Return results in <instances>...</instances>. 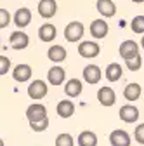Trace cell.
<instances>
[{
    "label": "cell",
    "mask_w": 144,
    "mask_h": 146,
    "mask_svg": "<svg viewBox=\"0 0 144 146\" xmlns=\"http://www.w3.org/2000/svg\"><path fill=\"white\" fill-rule=\"evenodd\" d=\"M73 144H75L73 137L69 134H66V132H63V134H59L56 137V146H73Z\"/></svg>",
    "instance_id": "cell-25"
},
{
    "label": "cell",
    "mask_w": 144,
    "mask_h": 146,
    "mask_svg": "<svg viewBox=\"0 0 144 146\" xmlns=\"http://www.w3.org/2000/svg\"><path fill=\"white\" fill-rule=\"evenodd\" d=\"M134 137L139 144H144V123H139L134 131Z\"/></svg>",
    "instance_id": "cell-28"
},
{
    "label": "cell",
    "mask_w": 144,
    "mask_h": 146,
    "mask_svg": "<svg viewBox=\"0 0 144 146\" xmlns=\"http://www.w3.org/2000/svg\"><path fill=\"white\" fill-rule=\"evenodd\" d=\"M123 96L127 101H137L141 96V85L139 84H129L123 89Z\"/></svg>",
    "instance_id": "cell-23"
},
{
    "label": "cell",
    "mask_w": 144,
    "mask_h": 146,
    "mask_svg": "<svg viewBox=\"0 0 144 146\" xmlns=\"http://www.w3.org/2000/svg\"><path fill=\"white\" fill-rule=\"evenodd\" d=\"M132 2H135V4H142L144 0H132Z\"/></svg>",
    "instance_id": "cell-31"
},
{
    "label": "cell",
    "mask_w": 144,
    "mask_h": 146,
    "mask_svg": "<svg viewBox=\"0 0 144 146\" xmlns=\"http://www.w3.org/2000/svg\"><path fill=\"white\" fill-rule=\"evenodd\" d=\"M66 78V71L61 68V66H52L49 71H47V80L50 85H61Z\"/></svg>",
    "instance_id": "cell-15"
},
{
    "label": "cell",
    "mask_w": 144,
    "mask_h": 146,
    "mask_svg": "<svg viewBox=\"0 0 144 146\" xmlns=\"http://www.w3.org/2000/svg\"><path fill=\"white\" fill-rule=\"evenodd\" d=\"M96 7H97V12L104 17H113L116 14V5L113 0H97Z\"/></svg>",
    "instance_id": "cell-17"
},
{
    "label": "cell",
    "mask_w": 144,
    "mask_h": 146,
    "mask_svg": "<svg viewBox=\"0 0 144 146\" xmlns=\"http://www.w3.org/2000/svg\"><path fill=\"white\" fill-rule=\"evenodd\" d=\"M9 42H11V47H12V49H16V50H23V49H26L28 44H30V36H28L24 31L17 30V31H12V33H11Z\"/></svg>",
    "instance_id": "cell-6"
},
{
    "label": "cell",
    "mask_w": 144,
    "mask_h": 146,
    "mask_svg": "<svg viewBox=\"0 0 144 146\" xmlns=\"http://www.w3.org/2000/svg\"><path fill=\"white\" fill-rule=\"evenodd\" d=\"M118 52H120V58H123L125 61H130V59L139 56V45L134 40H125L120 44Z\"/></svg>",
    "instance_id": "cell-4"
},
{
    "label": "cell",
    "mask_w": 144,
    "mask_h": 146,
    "mask_svg": "<svg viewBox=\"0 0 144 146\" xmlns=\"http://www.w3.org/2000/svg\"><path fill=\"white\" fill-rule=\"evenodd\" d=\"M97 101L102 106H113L116 101V94L111 87H101L99 92H97Z\"/></svg>",
    "instance_id": "cell-14"
},
{
    "label": "cell",
    "mask_w": 144,
    "mask_h": 146,
    "mask_svg": "<svg viewBox=\"0 0 144 146\" xmlns=\"http://www.w3.org/2000/svg\"><path fill=\"white\" fill-rule=\"evenodd\" d=\"M82 73H83V80H85L87 84H90V85L99 84V80H101V77H102L101 68H99L97 64H87Z\"/></svg>",
    "instance_id": "cell-7"
},
{
    "label": "cell",
    "mask_w": 144,
    "mask_h": 146,
    "mask_svg": "<svg viewBox=\"0 0 144 146\" xmlns=\"http://www.w3.org/2000/svg\"><path fill=\"white\" fill-rule=\"evenodd\" d=\"M30 127H31L35 132H44L47 127H49V118H45L42 122H37V123H30Z\"/></svg>",
    "instance_id": "cell-30"
},
{
    "label": "cell",
    "mask_w": 144,
    "mask_h": 146,
    "mask_svg": "<svg viewBox=\"0 0 144 146\" xmlns=\"http://www.w3.org/2000/svg\"><path fill=\"white\" fill-rule=\"evenodd\" d=\"M110 143L111 146H130V134L127 131L116 129L110 134Z\"/></svg>",
    "instance_id": "cell-13"
},
{
    "label": "cell",
    "mask_w": 144,
    "mask_h": 146,
    "mask_svg": "<svg viewBox=\"0 0 144 146\" xmlns=\"http://www.w3.org/2000/svg\"><path fill=\"white\" fill-rule=\"evenodd\" d=\"M78 146H97V136L92 131H83L78 136Z\"/></svg>",
    "instance_id": "cell-22"
},
{
    "label": "cell",
    "mask_w": 144,
    "mask_h": 146,
    "mask_svg": "<svg viewBox=\"0 0 144 146\" xmlns=\"http://www.w3.org/2000/svg\"><path fill=\"white\" fill-rule=\"evenodd\" d=\"M82 89H83L82 80H78V78H69L66 82V85H64V94L68 98H78L82 94Z\"/></svg>",
    "instance_id": "cell-16"
},
{
    "label": "cell",
    "mask_w": 144,
    "mask_h": 146,
    "mask_svg": "<svg viewBox=\"0 0 144 146\" xmlns=\"http://www.w3.org/2000/svg\"><path fill=\"white\" fill-rule=\"evenodd\" d=\"M0 146H4V141H2V139H0Z\"/></svg>",
    "instance_id": "cell-33"
},
{
    "label": "cell",
    "mask_w": 144,
    "mask_h": 146,
    "mask_svg": "<svg viewBox=\"0 0 144 146\" xmlns=\"http://www.w3.org/2000/svg\"><path fill=\"white\" fill-rule=\"evenodd\" d=\"M9 70H11V61H9V58L0 56V77L5 75Z\"/></svg>",
    "instance_id": "cell-29"
},
{
    "label": "cell",
    "mask_w": 144,
    "mask_h": 146,
    "mask_svg": "<svg viewBox=\"0 0 144 146\" xmlns=\"http://www.w3.org/2000/svg\"><path fill=\"white\" fill-rule=\"evenodd\" d=\"M83 31H85V28L80 21H71L64 28V38L68 42H80L83 36Z\"/></svg>",
    "instance_id": "cell-2"
},
{
    "label": "cell",
    "mask_w": 144,
    "mask_h": 146,
    "mask_svg": "<svg viewBox=\"0 0 144 146\" xmlns=\"http://www.w3.org/2000/svg\"><path fill=\"white\" fill-rule=\"evenodd\" d=\"M66 49L63 47V45H50L49 47V50H47V58L52 61V63H63L64 59H66Z\"/></svg>",
    "instance_id": "cell-19"
},
{
    "label": "cell",
    "mask_w": 144,
    "mask_h": 146,
    "mask_svg": "<svg viewBox=\"0 0 144 146\" xmlns=\"http://www.w3.org/2000/svg\"><path fill=\"white\" fill-rule=\"evenodd\" d=\"M26 118L30 123H37L47 118V108L40 103H33L26 108Z\"/></svg>",
    "instance_id": "cell-1"
},
{
    "label": "cell",
    "mask_w": 144,
    "mask_h": 146,
    "mask_svg": "<svg viewBox=\"0 0 144 146\" xmlns=\"http://www.w3.org/2000/svg\"><path fill=\"white\" fill-rule=\"evenodd\" d=\"M108 31H110V26H108V23L104 19H94L90 23V35L94 38H97V40L104 38L108 35Z\"/></svg>",
    "instance_id": "cell-12"
},
{
    "label": "cell",
    "mask_w": 144,
    "mask_h": 146,
    "mask_svg": "<svg viewBox=\"0 0 144 146\" xmlns=\"http://www.w3.org/2000/svg\"><path fill=\"white\" fill-rule=\"evenodd\" d=\"M125 66H127L130 71H139L141 66H142V58H141V54H139L137 58L130 59V61H125Z\"/></svg>",
    "instance_id": "cell-26"
},
{
    "label": "cell",
    "mask_w": 144,
    "mask_h": 146,
    "mask_svg": "<svg viewBox=\"0 0 144 146\" xmlns=\"http://www.w3.org/2000/svg\"><path fill=\"white\" fill-rule=\"evenodd\" d=\"M139 118V110L134 104H125L120 108V120L125 123H134Z\"/></svg>",
    "instance_id": "cell-9"
},
{
    "label": "cell",
    "mask_w": 144,
    "mask_h": 146,
    "mask_svg": "<svg viewBox=\"0 0 144 146\" xmlns=\"http://www.w3.org/2000/svg\"><path fill=\"white\" fill-rule=\"evenodd\" d=\"M99 52H101V45L92 40H83L78 44V54L85 59H92V58L99 56Z\"/></svg>",
    "instance_id": "cell-3"
},
{
    "label": "cell",
    "mask_w": 144,
    "mask_h": 146,
    "mask_svg": "<svg viewBox=\"0 0 144 146\" xmlns=\"http://www.w3.org/2000/svg\"><path fill=\"white\" fill-rule=\"evenodd\" d=\"M130 28L134 33H144V16H135L130 23Z\"/></svg>",
    "instance_id": "cell-24"
},
{
    "label": "cell",
    "mask_w": 144,
    "mask_h": 146,
    "mask_svg": "<svg viewBox=\"0 0 144 146\" xmlns=\"http://www.w3.org/2000/svg\"><path fill=\"white\" fill-rule=\"evenodd\" d=\"M31 23V11L28 7H21L14 12V25L17 28H26Z\"/></svg>",
    "instance_id": "cell-10"
},
{
    "label": "cell",
    "mask_w": 144,
    "mask_h": 146,
    "mask_svg": "<svg viewBox=\"0 0 144 146\" xmlns=\"http://www.w3.org/2000/svg\"><path fill=\"white\" fill-rule=\"evenodd\" d=\"M57 36V30H56V26L54 25H50V23H45V25H42L40 28H38V38L42 40V42H52L54 38Z\"/></svg>",
    "instance_id": "cell-18"
},
{
    "label": "cell",
    "mask_w": 144,
    "mask_h": 146,
    "mask_svg": "<svg viewBox=\"0 0 144 146\" xmlns=\"http://www.w3.org/2000/svg\"><path fill=\"white\" fill-rule=\"evenodd\" d=\"M57 12V2L56 0H40L38 2V14L45 19H50Z\"/></svg>",
    "instance_id": "cell-8"
},
{
    "label": "cell",
    "mask_w": 144,
    "mask_h": 146,
    "mask_svg": "<svg viewBox=\"0 0 144 146\" xmlns=\"http://www.w3.org/2000/svg\"><path fill=\"white\" fill-rule=\"evenodd\" d=\"M141 47L144 49V36H142V40H141Z\"/></svg>",
    "instance_id": "cell-32"
},
{
    "label": "cell",
    "mask_w": 144,
    "mask_h": 146,
    "mask_svg": "<svg viewBox=\"0 0 144 146\" xmlns=\"http://www.w3.org/2000/svg\"><path fill=\"white\" fill-rule=\"evenodd\" d=\"M104 75H106V78L110 82H118L122 78V75H123V68L118 63H111V64H108Z\"/></svg>",
    "instance_id": "cell-21"
},
{
    "label": "cell",
    "mask_w": 144,
    "mask_h": 146,
    "mask_svg": "<svg viewBox=\"0 0 144 146\" xmlns=\"http://www.w3.org/2000/svg\"><path fill=\"white\" fill-rule=\"evenodd\" d=\"M11 23V14L7 9H0V30L2 28H7Z\"/></svg>",
    "instance_id": "cell-27"
},
{
    "label": "cell",
    "mask_w": 144,
    "mask_h": 146,
    "mask_svg": "<svg viewBox=\"0 0 144 146\" xmlns=\"http://www.w3.org/2000/svg\"><path fill=\"white\" fill-rule=\"evenodd\" d=\"M56 111L61 118H69V117H73L75 113V104L71 99H63L57 103V108H56Z\"/></svg>",
    "instance_id": "cell-20"
},
{
    "label": "cell",
    "mask_w": 144,
    "mask_h": 146,
    "mask_svg": "<svg viewBox=\"0 0 144 146\" xmlns=\"http://www.w3.org/2000/svg\"><path fill=\"white\" fill-rule=\"evenodd\" d=\"M31 66L28 64H16L14 66V71H12V78L16 82H19V84H24L31 78Z\"/></svg>",
    "instance_id": "cell-11"
},
{
    "label": "cell",
    "mask_w": 144,
    "mask_h": 146,
    "mask_svg": "<svg viewBox=\"0 0 144 146\" xmlns=\"http://www.w3.org/2000/svg\"><path fill=\"white\" fill-rule=\"evenodd\" d=\"M49 92V85L44 80H33L28 85V96L31 99H44Z\"/></svg>",
    "instance_id": "cell-5"
}]
</instances>
